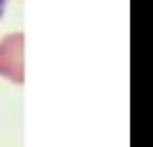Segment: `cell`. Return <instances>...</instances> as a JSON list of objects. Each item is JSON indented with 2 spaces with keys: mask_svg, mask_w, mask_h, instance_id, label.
Instances as JSON below:
<instances>
[{
  "mask_svg": "<svg viewBox=\"0 0 153 147\" xmlns=\"http://www.w3.org/2000/svg\"><path fill=\"white\" fill-rule=\"evenodd\" d=\"M6 4H8V0H0V19L4 17V12H6Z\"/></svg>",
  "mask_w": 153,
  "mask_h": 147,
  "instance_id": "1",
  "label": "cell"
}]
</instances>
